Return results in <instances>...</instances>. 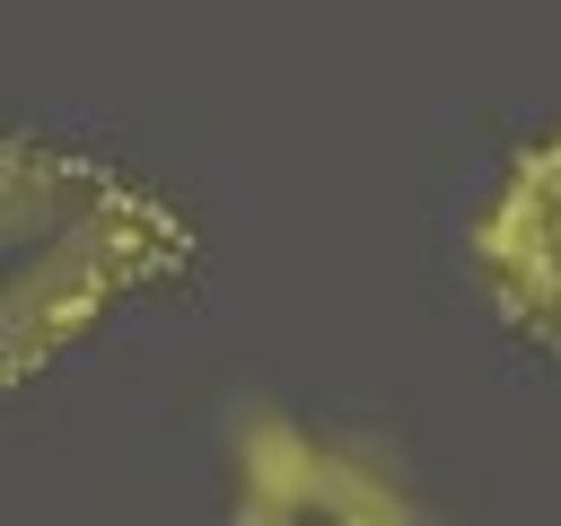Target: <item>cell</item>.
Wrapping results in <instances>:
<instances>
[{
	"instance_id": "obj_3",
	"label": "cell",
	"mask_w": 561,
	"mask_h": 526,
	"mask_svg": "<svg viewBox=\"0 0 561 526\" xmlns=\"http://www.w3.org/2000/svg\"><path fill=\"white\" fill-rule=\"evenodd\" d=\"M237 517H412V491L377 473V456L324 447L280 412L237 430Z\"/></svg>"
},
{
	"instance_id": "obj_2",
	"label": "cell",
	"mask_w": 561,
	"mask_h": 526,
	"mask_svg": "<svg viewBox=\"0 0 561 526\" xmlns=\"http://www.w3.org/2000/svg\"><path fill=\"white\" fill-rule=\"evenodd\" d=\"M473 272L500 316L561 359V123L526 140L473 219Z\"/></svg>"
},
{
	"instance_id": "obj_1",
	"label": "cell",
	"mask_w": 561,
	"mask_h": 526,
	"mask_svg": "<svg viewBox=\"0 0 561 526\" xmlns=\"http://www.w3.org/2000/svg\"><path fill=\"white\" fill-rule=\"evenodd\" d=\"M193 228L140 193L123 167L53 140H9L0 158V377L26 386L61 359L123 289L175 281Z\"/></svg>"
}]
</instances>
